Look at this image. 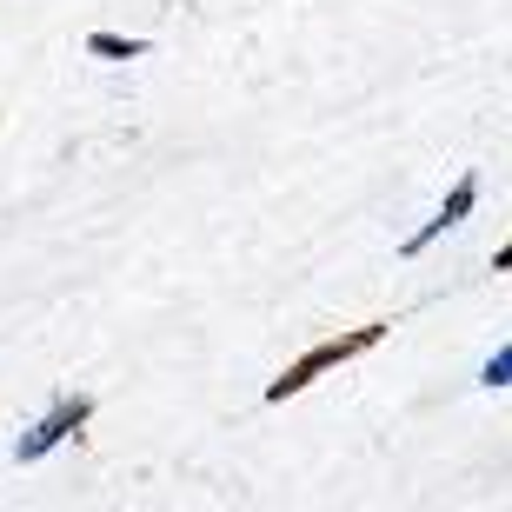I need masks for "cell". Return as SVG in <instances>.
<instances>
[{
    "instance_id": "obj_1",
    "label": "cell",
    "mask_w": 512,
    "mask_h": 512,
    "mask_svg": "<svg viewBox=\"0 0 512 512\" xmlns=\"http://www.w3.org/2000/svg\"><path fill=\"white\" fill-rule=\"evenodd\" d=\"M380 340H386V320L353 326V333H340V340H320L313 353H300V360L286 366L280 380H266V399H273V406H286V399H293V393H306V386L320 380V373H333V366H346V360H360V353H373Z\"/></svg>"
},
{
    "instance_id": "obj_5",
    "label": "cell",
    "mask_w": 512,
    "mask_h": 512,
    "mask_svg": "<svg viewBox=\"0 0 512 512\" xmlns=\"http://www.w3.org/2000/svg\"><path fill=\"white\" fill-rule=\"evenodd\" d=\"M479 380H486V386H512V346L486 360V373H479Z\"/></svg>"
},
{
    "instance_id": "obj_3",
    "label": "cell",
    "mask_w": 512,
    "mask_h": 512,
    "mask_svg": "<svg viewBox=\"0 0 512 512\" xmlns=\"http://www.w3.org/2000/svg\"><path fill=\"white\" fill-rule=\"evenodd\" d=\"M473 200H479V173H459V187L446 193V207H439L433 220H426V227H419V233H413V240H406L399 253H406V260H413V253H426V247H433V240H439L446 227H459V220L473 213Z\"/></svg>"
},
{
    "instance_id": "obj_6",
    "label": "cell",
    "mask_w": 512,
    "mask_h": 512,
    "mask_svg": "<svg viewBox=\"0 0 512 512\" xmlns=\"http://www.w3.org/2000/svg\"><path fill=\"white\" fill-rule=\"evenodd\" d=\"M493 273H512V240H506V247L493 253Z\"/></svg>"
},
{
    "instance_id": "obj_4",
    "label": "cell",
    "mask_w": 512,
    "mask_h": 512,
    "mask_svg": "<svg viewBox=\"0 0 512 512\" xmlns=\"http://www.w3.org/2000/svg\"><path fill=\"white\" fill-rule=\"evenodd\" d=\"M87 54H100V60H140V54H147V40H120V34H87Z\"/></svg>"
},
{
    "instance_id": "obj_2",
    "label": "cell",
    "mask_w": 512,
    "mask_h": 512,
    "mask_svg": "<svg viewBox=\"0 0 512 512\" xmlns=\"http://www.w3.org/2000/svg\"><path fill=\"white\" fill-rule=\"evenodd\" d=\"M87 419H94V399H87V393H60L54 406H47V413H40L34 426H27V433H20L14 459H20V466H34V459H47V453L60 446V439H74L80 426H87Z\"/></svg>"
}]
</instances>
